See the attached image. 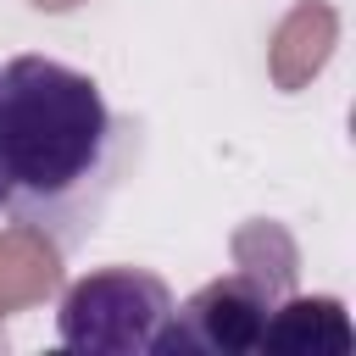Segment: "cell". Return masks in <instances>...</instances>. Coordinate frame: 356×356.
Here are the masks:
<instances>
[{"label":"cell","instance_id":"obj_1","mask_svg":"<svg viewBox=\"0 0 356 356\" xmlns=\"http://www.w3.org/2000/svg\"><path fill=\"white\" fill-rule=\"evenodd\" d=\"M134 150L139 128L106 106L89 72L50 56H17L0 67L6 211L61 256L100 228V211L117 195Z\"/></svg>","mask_w":356,"mask_h":356},{"label":"cell","instance_id":"obj_2","mask_svg":"<svg viewBox=\"0 0 356 356\" xmlns=\"http://www.w3.org/2000/svg\"><path fill=\"white\" fill-rule=\"evenodd\" d=\"M172 289L145 267H100L78 278L56 306V334L67 350L89 356H156L172 317Z\"/></svg>","mask_w":356,"mask_h":356},{"label":"cell","instance_id":"obj_3","mask_svg":"<svg viewBox=\"0 0 356 356\" xmlns=\"http://www.w3.org/2000/svg\"><path fill=\"white\" fill-rule=\"evenodd\" d=\"M284 284L267 273H228L211 278L206 289H195L184 306H172L156 356H178V350H206V356H239L256 350L267 312L278 306Z\"/></svg>","mask_w":356,"mask_h":356},{"label":"cell","instance_id":"obj_4","mask_svg":"<svg viewBox=\"0 0 356 356\" xmlns=\"http://www.w3.org/2000/svg\"><path fill=\"white\" fill-rule=\"evenodd\" d=\"M256 350L267 356H350L356 350V328L345 317V306L334 295H278V306L261 323Z\"/></svg>","mask_w":356,"mask_h":356},{"label":"cell","instance_id":"obj_5","mask_svg":"<svg viewBox=\"0 0 356 356\" xmlns=\"http://www.w3.org/2000/svg\"><path fill=\"white\" fill-rule=\"evenodd\" d=\"M0 211H6V189H0Z\"/></svg>","mask_w":356,"mask_h":356}]
</instances>
